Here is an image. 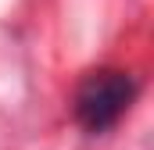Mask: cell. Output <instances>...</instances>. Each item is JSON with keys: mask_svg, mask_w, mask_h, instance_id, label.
Here are the masks:
<instances>
[{"mask_svg": "<svg viewBox=\"0 0 154 150\" xmlns=\"http://www.w3.org/2000/svg\"><path fill=\"white\" fill-rule=\"evenodd\" d=\"M133 100H136V79L129 72L97 68L79 82L75 97H72V111H75L79 125L97 136V132H108L111 125H118Z\"/></svg>", "mask_w": 154, "mask_h": 150, "instance_id": "6da1fadb", "label": "cell"}]
</instances>
